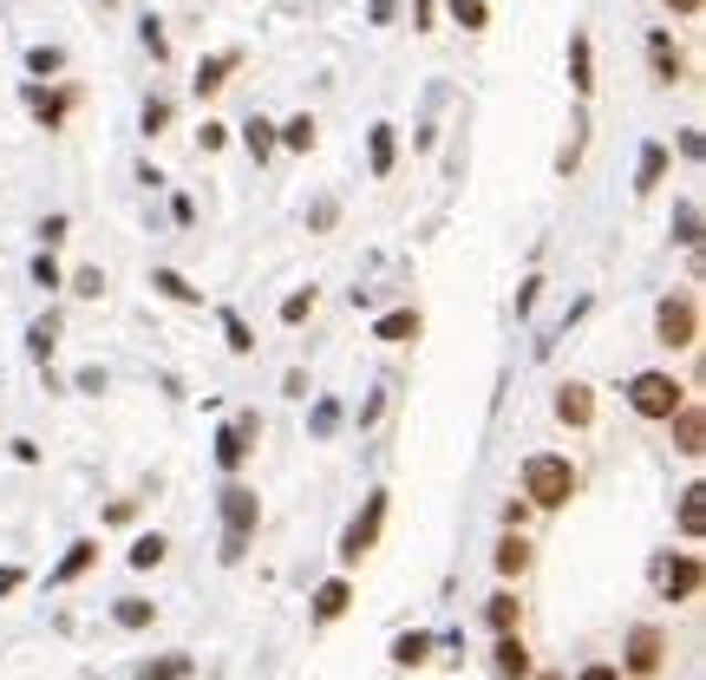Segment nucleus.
<instances>
[{
    "label": "nucleus",
    "instance_id": "obj_1",
    "mask_svg": "<svg viewBox=\"0 0 706 680\" xmlns=\"http://www.w3.org/2000/svg\"><path fill=\"white\" fill-rule=\"evenodd\" d=\"M575 484H582V472L569 465L563 452H530L523 459V504L530 511H563L575 497Z\"/></svg>",
    "mask_w": 706,
    "mask_h": 680
},
{
    "label": "nucleus",
    "instance_id": "obj_2",
    "mask_svg": "<svg viewBox=\"0 0 706 680\" xmlns=\"http://www.w3.org/2000/svg\"><path fill=\"white\" fill-rule=\"evenodd\" d=\"M687 400H694V393H687L674 373H661V367H647V373H635V380H629V406H635L641 419H661V425H667V419L687 406Z\"/></svg>",
    "mask_w": 706,
    "mask_h": 680
},
{
    "label": "nucleus",
    "instance_id": "obj_3",
    "mask_svg": "<svg viewBox=\"0 0 706 680\" xmlns=\"http://www.w3.org/2000/svg\"><path fill=\"white\" fill-rule=\"evenodd\" d=\"M256 524H262V504H256V491H249V484H229V491H222V563H236V556L249 549Z\"/></svg>",
    "mask_w": 706,
    "mask_h": 680
},
{
    "label": "nucleus",
    "instance_id": "obj_4",
    "mask_svg": "<svg viewBox=\"0 0 706 680\" xmlns=\"http://www.w3.org/2000/svg\"><path fill=\"white\" fill-rule=\"evenodd\" d=\"M654 334H661V347H700V301L681 288V295H667L661 308H654Z\"/></svg>",
    "mask_w": 706,
    "mask_h": 680
},
{
    "label": "nucleus",
    "instance_id": "obj_5",
    "mask_svg": "<svg viewBox=\"0 0 706 680\" xmlns=\"http://www.w3.org/2000/svg\"><path fill=\"white\" fill-rule=\"evenodd\" d=\"M654 583H661V602H694V596H700V556H694V549L667 556V563L654 569Z\"/></svg>",
    "mask_w": 706,
    "mask_h": 680
},
{
    "label": "nucleus",
    "instance_id": "obj_6",
    "mask_svg": "<svg viewBox=\"0 0 706 680\" xmlns=\"http://www.w3.org/2000/svg\"><path fill=\"white\" fill-rule=\"evenodd\" d=\"M629 674L647 680V674H661V661H667V635L654 628V621H641V628H629Z\"/></svg>",
    "mask_w": 706,
    "mask_h": 680
},
{
    "label": "nucleus",
    "instance_id": "obj_7",
    "mask_svg": "<svg viewBox=\"0 0 706 680\" xmlns=\"http://www.w3.org/2000/svg\"><path fill=\"white\" fill-rule=\"evenodd\" d=\"M380 524H386V491H373V497H366V511L347 524V537H341V563H360V556L373 549V537H380Z\"/></svg>",
    "mask_w": 706,
    "mask_h": 680
},
{
    "label": "nucleus",
    "instance_id": "obj_8",
    "mask_svg": "<svg viewBox=\"0 0 706 680\" xmlns=\"http://www.w3.org/2000/svg\"><path fill=\"white\" fill-rule=\"evenodd\" d=\"M256 432H262L256 412H242L236 425H222V439H216V465H222V472H242V459L256 452Z\"/></svg>",
    "mask_w": 706,
    "mask_h": 680
},
{
    "label": "nucleus",
    "instance_id": "obj_9",
    "mask_svg": "<svg viewBox=\"0 0 706 680\" xmlns=\"http://www.w3.org/2000/svg\"><path fill=\"white\" fill-rule=\"evenodd\" d=\"M557 419H563L569 432H589V425H595V387L569 380L563 393H557Z\"/></svg>",
    "mask_w": 706,
    "mask_h": 680
},
{
    "label": "nucleus",
    "instance_id": "obj_10",
    "mask_svg": "<svg viewBox=\"0 0 706 680\" xmlns=\"http://www.w3.org/2000/svg\"><path fill=\"white\" fill-rule=\"evenodd\" d=\"M667 425H674V452H681V459H700V452H706V412L694 406V400L674 412Z\"/></svg>",
    "mask_w": 706,
    "mask_h": 680
},
{
    "label": "nucleus",
    "instance_id": "obj_11",
    "mask_svg": "<svg viewBox=\"0 0 706 680\" xmlns=\"http://www.w3.org/2000/svg\"><path fill=\"white\" fill-rule=\"evenodd\" d=\"M647 66H654L661 85H681V79H687V60H681V47H674L667 33H647Z\"/></svg>",
    "mask_w": 706,
    "mask_h": 680
},
{
    "label": "nucleus",
    "instance_id": "obj_12",
    "mask_svg": "<svg viewBox=\"0 0 706 680\" xmlns=\"http://www.w3.org/2000/svg\"><path fill=\"white\" fill-rule=\"evenodd\" d=\"M491 668H497L503 680H530V648H523V635H497Z\"/></svg>",
    "mask_w": 706,
    "mask_h": 680
},
{
    "label": "nucleus",
    "instance_id": "obj_13",
    "mask_svg": "<svg viewBox=\"0 0 706 680\" xmlns=\"http://www.w3.org/2000/svg\"><path fill=\"white\" fill-rule=\"evenodd\" d=\"M353 602V589H347V576H334V583H321L314 589V621H341Z\"/></svg>",
    "mask_w": 706,
    "mask_h": 680
},
{
    "label": "nucleus",
    "instance_id": "obj_14",
    "mask_svg": "<svg viewBox=\"0 0 706 680\" xmlns=\"http://www.w3.org/2000/svg\"><path fill=\"white\" fill-rule=\"evenodd\" d=\"M373 334L393 340V347H406V340H419V308H399V315H380L373 321Z\"/></svg>",
    "mask_w": 706,
    "mask_h": 680
},
{
    "label": "nucleus",
    "instance_id": "obj_15",
    "mask_svg": "<svg viewBox=\"0 0 706 680\" xmlns=\"http://www.w3.org/2000/svg\"><path fill=\"white\" fill-rule=\"evenodd\" d=\"M569 85H575V99H589V92H595V72H589V33H575V40H569Z\"/></svg>",
    "mask_w": 706,
    "mask_h": 680
},
{
    "label": "nucleus",
    "instance_id": "obj_16",
    "mask_svg": "<svg viewBox=\"0 0 706 680\" xmlns=\"http://www.w3.org/2000/svg\"><path fill=\"white\" fill-rule=\"evenodd\" d=\"M523 569H530V537L510 530V537L497 544V576H523Z\"/></svg>",
    "mask_w": 706,
    "mask_h": 680
},
{
    "label": "nucleus",
    "instance_id": "obj_17",
    "mask_svg": "<svg viewBox=\"0 0 706 680\" xmlns=\"http://www.w3.org/2000/svg\"><path fill=\"white\" fill-rule=\"evenodd\" d=\"M667 177V144H641V171H635V190L647 197L654 184Z\"/></svg>",
    "mask_w": 706,
    "mask_h": 680
},
{
    "label": "nucleus",
    "instance_id": "obj_18",
    "mask_svg": "<svg viewBox=\"0 0 706 680\" xmlns=\"http://www.w3.org/2000/svg\"><path fill=\"white\" fill-rule=\"evenodd\" d=\"M485 621H491V635H517V621H523V602H517V596L503 589V596H491Z\"/></svg>",
    "mask_w": 706,
    "mask_h": 680
},
{
    "label": "nucleus",
    "instance_id": "obj_19",
    "mask_svg": "<svg viewBox=\"0 0 706 680\" xmlns=\"http://www.w3.org/2000/svg\"><path fill=\"white\" fill-rule=\"evenodd\" d=\"M393 661H399V668H425V661H432V635H425V628L399 635V641H393Z\"/></svg>",
    "mask_w": 706,
    "mask_h": 680
},
{
    "label": "nucleus",
    "instance_id": "obj_20",
    "mask_svg": "<svg viewBox=\"0 0 706 680\" xmlns=\"http://www.w3.org/2000/svg\"><path fill=\"white\" fill-rule=\"evenodd\" d=\"M92 563H98V544H92V537H85V544H72V549H66V563H60V569H53V583H79V576H85V569H92Z\"/></svg>",
    "mask_w": 706,
    "mask_h": 680
},
{
    "label": "nucleus",
    "instance_id": "obj_21",
    "mask_svg": "<svg viewBox=\"0 0 706 680\" xmlns=\"http://www.w3.org/2000/svg\"><path fill=\"white\" fill-rule=\"evenodd\" d=\"M242 66V53H216L210 66L197 72V92H222V85H229V72Z\"/></svg>",
    "mask_w": 706,
    "mask_h": 680
},
{
    "label": "nucleus",
    "instance_id": "obj_22",
    "mask_svg": "<svg viewBox=\"0 0 706 680\" xmlns=\"http://www.w3.org/2000/svg\"><path fill=\"white\" fill-rule=\"evenodd\" d=\"M276 144H288V151H314V119L301 112V119H288V125H276Z\"/></svg>",
    "mask_w": 706,
    "mask_h": 680
},
{
    "label": "nucleus",
    "instance_id": "obj_23",
    "mask_svg": "<svg viewBox=\"0 0 706 680\" xmlns=\"http://www.w3.org/2000/svg\"><path fill=\"white\" fill-rule=\"evenodd\" d=\"M681 530H687V537H700V530H706V491H700V484L681 497Z\"/></svg>",
    "mask_w": 706,
    "mask_h": 680
},
{
    "label": "nucleus",
    "instance_id": "obj_24",
    "mask_svg": "<svg viewBox=\"0 0 706 680\" xmlns=\"http://www.w3.org/2000/svg\"><path fill=\"white\" fill-rule=\"evenodd\" d=\"M150 281H157V288H164L170 301H184V308H197V301H204V295H197V288H190V281H184V275H177V269H157V275H150Z\"/></svg>",
    "mask_w": 706,
    "mask_h": 680
},
{
    "label": "nucleus",
    "instance_id": "obj_25",
    "mask_svg": "<svg viewBox=\"0 0 706 680\" xmlns=\"http://www.w3.org/2000/svg\"><path fill=\"white\" fill-rule=\"evenodd\" d=\"M393 151H399V144H393V125H373V177L393 171Z\"/></svg>",
    "mask_w": 706,
    "mask_h": 680
},
{
    "label": "nucleus",
    "instance_id": "obj_26",
    "mask_svg": "<svg viewBox=\"0 0 706 680\" xmlns=\"http://www.w3.org/2000/svg\"><path fill=\"white\" fill-rule=\"evenodd\" d=\"M164 537H157V530H150V537H138V544H132V569H157V563H164Z\"/></svg>",
    "mask_w": 706,
    "mask_h": 680
},
{
    "label": "nucleus",
    "instance_id": "obj_27",
    "mask_svg": "<svg viewBox=\"0 0 706 680\" xmlns=\"http://www.w3.org/2000/svg\"><path fill=\"white\" fill-rule=\"evenodd\" d=\"M242 144H249L256 157H269V151H276V125H269V119H249V125H242Z\"/></svg>",
    "mask_w": 706,
    "mask_h": 680
},
{
    "label": "nucleus",
    "instance_id": "obj_28",
    "mask_svg": "<svg viewBox=\"0 0 706 680\" xmlns=\"http://www.w3.org/2000/svg\"><path fill=\"white\" fill-rule=\"evenodd\" d=\"M184 674H190V655H164V661L144 668V680H184Z\"/></svg>",
    "mask_w": 706,
    "mask_h": 680
},
{
    "label": "nucleus",
    "instance_id": "obj_29",
    "mask_svg": "<svg viewBox=\"0 0 706 680\" xmlns=\"http://www.w3.org/2000/svg\"><path fill=\"white\" fill-rule=\"evenodd\" d=\"M112 615H118V628H144V621H150L157 609H150V602H138V596H125V602H118Z\"/></svg>",
    "mask_w": 706,
    "mask_h": 680
},
{
    "label": "nucleus",
    "instance_id": "obj_30",
    "mask_svg": "<svg viewBox=\"0 0 706 680\" xmlns=\"http://www.w3.org/2000/svg\"><path fill=\"white\" fill-rule=\"evenodd\" d=\"M308 315H314V288H301V295H288V301H282V321H288V328H294V321H308Z\"/></svg>",
    "mask_w": 706,
    "mask_h": 680
},
{
    "label": "nucleus",
    "instance_id": "obj_31",
    "mask_svg": "<svg viewBox=\"0 0 706 680\" xmlns=\"http://www.w3.org/2000/svg\"><path fill=\"white\" fill-rule=\"evenodd\" d=\"M222 334H229V353H249V347H256L249 328H242V315H222Z\"/></svg>",
    "mask_w": 706,
    "mask_h": 680
},
{
    "label": "nucleus",
    "instance_id": "obj_32",
    "mask_svg": "<svg viewBox=\"0 0 706 680\" xmlns=\"http://www.w3.org/2000/svg\"><path fill=\"white\" fill-rule=\"evenodd\" d=\"M451 20L458 27H485V0H451Z\"/></svg>",
    "mask_w": 706,
    "mask_h": 680
},
{
    "label": "nucleus",
    "instance_id": "obj_33",
    "mask_svg": "<svg viewBox=\"0 0 706 680\" xmlns=\"http://www.w3.org/2000/svg\"><path fill=\"white\" fill-rule=\"evenodd\" d=\"M72 295H85V301H92V295H105V275H98V269H79V275H72Z\"/></svg>",
    "mask_w": 706,
    "mask_h": 680
},
{
    "label": "nucleus",
    "instance_id": "obj_34",
    "mask_svg": "<svg viewBox=\"0 0 706 680\" xmlns=\"http://www.w3.org/2000/svg\"><path fill=\"white\" fill-rule=\"evenodd\" d=\"M681 243H700V204H681Z\"/></svg>",
    "mask_w": 706,
    "mask_h": 680
},
{
    "label": "nucleus",
    "instance_id": "obj_35",
    "mask_svg": "<svg viewBox=\"0 0 706 680\" xmlns=\"http://www.w3.org/2000/svg\"><path fill=\"white\" fill-rule=\"evenodd\" d=\"M33 281H40V288H60V262H53V256H40V262H33Z\"/></svg>",
    "mask_w": 706,
    "mask_h": 680
},
{
    "label": "nucleus",
    "instance_id": "obj_36",
    "mask_svg": "<svg viewBox=\"0 0 706 680\" xmlns=\"http://www.w3.org/2000/svg\"><path fill=\"white\" fill-rule=\"evenodd\" d=\"M334 425H341V406H334V400H328V406H314V432H334Z\"/></svg>",
    "mask_w": 706,
    "mask_h": 680
},
{
    "label": "nucleus",
    "instance_id": "obj_37",
    "mask_svg": "<svg viewBox=\"0 0 706 680\" xmlns=\"http://www.w3.org/2000/svg\"><path fill=\"white\" fill-rule=\"evenodd\" d=\"M575 680H622V668H609V661H589Z\"/></svg>",
    "mask_w": 706,
    "mask_h": 680
},
{
    "label": "nucleus",
    "instance_id": "obj_38",
    "mask_svg": "<svg viewBox=\"0 0 706 680\" xmlns=\"http://www.w3.org/2000/svg\"><path fill=\"white\" fill-rule=\"evenodd\" d=\"M33 353H40V360L53 353V321H40V328H33Z\"/></svg>",
    "mask_w": 706,
    "mask_h": 680
},
{
    "label": "nucleus",
    "instance_id": "obj_39",
    "mask_svg": "<svg viewBox=\"0 0 706 680\" xmlns=\"http://www.w3.org/2000/svg\"><path fill=\"white\" fill-rule=\"evenodd\" d=\"M20 583H27V569H13V563H7V569H0V596H13Z\"/></svg>",
    "mask_w": 706,
    "mask_h": 680
},
{
    "label": "nucleus",
    "instance_id": "obj_40",
    "mask_svg": "<svg viewBox=\"0 0 706 680\" xmlns=\"http://www.w3.org/2000/svg\"><path fill=\"white\" fill-rule=\"evenodd\" d=\"M667 7H674V13H700V0H667Z\"/></svg>",
    "mask_w": 706,
    "mask_h": 680
},
{
    "label": "nucleus",
    "instance_id": "obj_41",
    "mask_svg": "<svg viewBox=\"0 0 706 680\" xmlns=\"http://www.w3.org/2000/svg\"><path fill=\"white\" fill-rule=\"evenodd\" d=\"M543 680H557V674H543Z\"/></svg>",
    "mask_w": 706,
    "mask_h": 680
}]
</instances>
